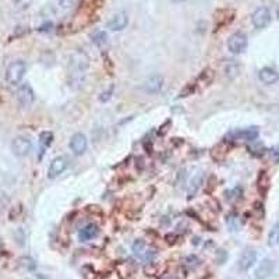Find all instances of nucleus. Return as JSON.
<instances>
[{"label":"nucleus","mask_w":279,"mask_h":279,"mask_svg":"<svg viewBox=\"0 0 279 279\" xmlns=\"http://www.w3.org/2000/svg\"><path fill=\"white\" fill-rule=\"evenodd\" d=\"M77 3H78V0H59V6L64 10L73 9Z\"/></svg>","instance_id":"nucleus-27"},{"label":"nucleus","mask_w":279,"mask_h":279,"mask_svg":"<svg viewBox=\"0 0 279 279\" xmlns=\"http://www.w3.org/2000/svg\"><path fill=\"white\" fill-rule=\"evenodd\" d=\"M274 272V261L270 258H264L260 262V267L255 270V278L257 279H268Z\"/></svg>","instance_id":"nucleus-12"},{"label":"nucleus","mask_w":279,"mask_h":279,"mask_svg":"<svg viewBox=\"0 0 279 279\" xmlns=\"http://www.w3.org/2000/svg\"><path fill=\"white\" fill-rule=\"evenodd\" d=\"M277 16H278V18H279V6H278V9H277Z\"/></svg>","instance_id":"nucleus-30"},{"label":"nucleus","mask_w":279,"mask_h":279,"mask_svg":"<svg viewBox=\"0 0 279 279\" xmlns=\"http://www.w3.org/2000/svg\"><path fill=\"white\" fill-rule=\"evenodd\" d=\"M91 38H93V41L96 45H103V43H106V41H108V35H106V32H103V31H96L95 34L91 35Z\"/></svg>","instance_id":"nucleus-26"},{"label":"nucleus","mask_w":279,"mask_h":279,"mask_svg":"<svg viewBox=\"0 0 279 279\" xmlns=\"http://www.w3.org/2000/svg\"><path fill=\"white\" fill-rule=\"evenodd\" d=\"M105 0H83V4L77 13L76 20H83L85 24H88L93 17L95 16V13L101 9V6L103 4Z\"/></svg>","instance_id":"nucleus-2"},{"label":"nucleus","mask_w":279,"mask_h":279,"mask_svg":"<svg viewBox=\"0 0 279 279\" xmlns=\"http://www.w3.org/2000/svg\"><path fill=\"white\" fill-rule=\"evenodd\" d=\"M247 48V36L242 32H236V34L230 35L228 39V49L232 52L233 55H239L243 53Z\"/></svg>","instance_id":"nucleus-5"},{"label":"nucleus","mask_w":279,"mask_h":279,"mask_svg":"<svg viewBox=\"0 0 279 279\" xmlns=\"http://www.w3.org/2000/svg\"><path fill=\"white\" fill-rule=\"evenodd\" d=\"M52 140H53V134L49 133V131H45L41 134V140H39V143H41V148L43 150H46L49 145L52 144Z\"/></svg>","instance_id":"nucleus-24"},{"label":"nucleus","mask_w":279,"mask_h":279,"mask_svg":"<svg viewBox=\"0 0 279 279\" xmlns=\"http://www.w3.org/2000/svg\"><path fill=\"white\" fill-rule=\"evenodd\" d=\"M17 101L23 106H28L35 101L34 90L30 85H21L17 91Z\"/></svg>","instance_id":"nucleus-10"},{"label":"nucleus","mask_w":279,"mask_h":279,"mask_svg":"<svg viewBox=\"0 0 279 279\" xmlns=\"http://www.w3.org/2000/svg\"><path fill=\"white\" fill-rule=\"evenodd\" d=\"M87 147H88V141H87V137L81 133H76V134L71 137L70 140V148L74 155H83L87 151Z\"/></svg>","instance_id":"nucleus-9"},{"label":"nucleus","mask_w":279,"mask_h":279,"mask_svg":"<svg viewBox=\"0 0 279 279\" xmlns=\"http://www.w3.org/2000/svg\"><path fill=\"white\" fill-rule=\"evenodd\" d=\"M251 21L255 28L261 30L271 23V11L267 7H258L251 16Z\"/></svg>","instance_id":"nucleus-6"},{"label":"nucleus","mask_w":279,"mask_h":279,"mask_svg":"<svg viewBox=\"0 0 279 279\" xmlns=\"http://www.w3.org/2000/svg\"><path fill=\"white\" fill-rule=\"evenodd\" d=\"M239 71H240L239 63H236L235 60H229L225 66V77L229 80H235L239 76Z\"/></svg>","instance_id":"nucleus-17"},{"label":"nucleus","mask_w":279,"mask_h":279,"mask_svg":"<svg viewBox=\"0 0 279 279\" xmlns=\"http://www.w3.org/2000/svg\"><path fill=\"white\" fill-rule=\"evenodd\" d=\"M112 93H113V87H112V88H109L108 91H103V93H101V96H99V101L108 102L110 98H112Z\"/></svg>","instance_id":"nucleus-28"},{"label":"nucleus","mask_w":279,"mask_h":279,"mask_svg":"<svg viewBox=\"0 0 279 279\" xmlns=\"http://www.w3.org/2000/svg\"><path fill=\"white\" fill-rule=\"evenodd\" d=\"M258 77H260L261 83H264V84H267V85L275 84V83H277V81L279 80L278 71L272 67L261 68V70H260V73H258Z\"/></svg>","instance_id":"nucleus-14"},{"label":"nucleus","mask_w":279,"mask_h":279,"mask_svg":"<svg viewBox=\"0 0 279 279\" xmlns=\"http://www.w3.org/2000/svg\"><path fill=\"white\" fill-rule=\"evenodd\" d=\"M88 67H90V58L87 56V53L83 51L74 52L70 56V63H68V73L71 83L80 84L85 77Z\"/></svg>","instance_id":"nucleus-1"},{"label":"nucleus","mask_w":279,"mask_h":279,"mask_svg":"<svg viewBox=\"0 0 279 279\" xmlns=\"http://www.w3.org/2000/svg\"><path fill=\"white\" fill-rule=\"evenodd\" d=\"M27 66L23 60H16L10 64L7 70H6V80L9 84H18L23 77L26 76Z\"/></svg>","instance_id":"nucleus-3"},{"label":"nucleus","mask_w":279,"mask_h":279,"mask_svg":"<svg viewBox=\"0 0 279 279\" xmlns=\"http://www.w3.org/2000/svg\"><path fill=\"white\" fill-rule=\"evenodd\" d=\"M98 235H99V228L95 223H88V225H85L84 228L80 230L78 237H80L81 242H88V240L95 239Z\"/></svg>","instance_id":"nucleus-15"},{"label":"nucleus","mask_w":279,"mask_h":279,"mask_svg":"<svg viewBox=\"0 0 279 279\" xmlns=\"http://www.w3.org/2000/svg\"><path fill=\"white\" fill-rule=\"evenodd\" d=\"M201 183H203V175H201V173H197L194 178L191 179V182H190V188H188L190 195L195 194V191L200 188Z\"/></svg>","instance_id":"nucleus-20"},{"label":"nucleus","mask_w":279,"mask_h":279,"mask_svg":"<svg viewBox=\"0 0 279 279\" xmlns=\"http://www.w3.org/2000/svg\"><path fill=\"white\" fill-rule=\"evenodd\" d=\"M11 150H13L14 155L23 158V156H27L28 154L31 153V150H32V143H31L30 138L20 135V137H16V138L13 140V143H11Z\"/></svg>","instance_id":"nucleus-4"},{"label":"nucleus","mask_w":279,"mask_h":279,"mask_svg":"<svg viewBox=\"0 0 279 279\" xmlns=\"http://www.w3.org/2000/svg\"><path fill=\"white\" fill-rule=\"evenodd\" d=\"M226 222H228V226L232 229V230H239L240 226H242L240 219H239V217H237L236 214H230L228 217V219H226Z\"/></svg>","instance_id":"nucleus-23"},{"label":"nucleus","mask_w":279,"mask_h":279,"mask_svg":"<svg viewBox=\"0 0 279 279\" xmlns=\"http://www.w3.org/2000/svg\"><path fill=\"white\" fill-rule=\"evenodd\" d=\"M131 250H133V253L135 255L141 257V255H144V253H147V245H145L144 240H135L134 243H133Z\"/></svg>","instance_id":"nucleus-21"},{"label":"nucleus","mask_w":279,"mask_h":279,"mask_svg":"<svg viewBox=\"0 0 279 279\" xmlns=\"http://www.w3.org/2000/svg\"><path fill=\"white\" fill-rule=\"evenodd\" d=\"M67 159L64 156H56L55 159H52L51 165H49V170H48V178L56 179L60 176L64 170L67 169Z\"/></svg>","instance_id":"nucleus-7"},{"label":"nucleus","mask_w":279,"mask_h":279,"mask_svg":"<svg viewBox=\"0 0 279 279\" xmlns=\"http://www.w3.org/2000/svg\"><path fill=\"white\" fill-rule=\"evenodd\" d=\"M258 128L257 127H250V128H245V130H240L235 133V138L236 140H243V141H254L258 138Z\"/></svg>","instance_id":"nucleus-16"},{"label":"nucleus","mask_w":279,"mask_h":279,"mask_svg":"<svg viewBox=\"0 0 279 279\" xmlns=\"http://www.w3.org/2000/svg\"><path fill=\"white\" fill-rule=\"evenodd\" d=\"M170 1H173V3H180V1H185V0H170Z\"/></svg>","instance_id":"nucleus-29"},{"label":"nucleus","mask_w":279,"mask_h":279,"mask_svg":"<svg viewBox=\"0 0 279 279\" xmlns=\"http://www.w3.org/2000/svg\"><path fill=\"white\" fill-rule=\"evenodd\" d=\"M32 3H34V0H13L14 7L20 10V11H24V10L30 9Z\"/></svg>","instance_id":"nucleus-25"},{"label":"nucleus","mask_w":279,"mask_h":279,"mask_svg":"<svg viewBox=\"0 0 279 279\" xmlns=\"http://www.w3.org/2000/svg\"><path fill=\"white\" fill-rule=\"evenodd\" d=\"M128 24V17L126 13H116L109 18V21L106 23V27L113 32H119L123 31Z\"/></svg>","instance_id":"nucleus-8"},{"label":"nucleus","mask_w":279,"mask_h":279,"mask_svg":"<svg viewBox=\"0 0 279 279\" xmlns=\"http://www.w3.org/2000/svg\"><path fill=\"white\" fill-rule=\"evenodd\" d=\"M195 88H197V84L195 83H188L186 84L179 93V98H187L190 95H193L195 93Z\"/></svg>","instance_id":"nucleus-22"},{"label":"nucleus","mask_w":279,"mask_h":279,"mask_svg":"<svg viewBox=\"0 0 279 279\" xmlns=\"http://www.w3.org/2000/svg\"><path fill=\"white\" fill-rule=\"evenodd\" d=\"M255 262H257V253L254 251L253 248H247V250H245L243 254L240 255L239 268L242 271H248Z\"/></svg>","instance_id":"nucleus-11"},{"label":"nucleus","mask_w":279,"mask_h":279,"mask_svg":"<svg viewBox=\"0 0 279 279\" xmlns=\"http://www.w3.org/2000/svg\"><path fill=\"white\" fill-rule=\"evenodd\" d=\"M279 243V222H277L272 229H271L270 235H268V245L277 246Z\"/></svg>","instance_id":"nucleus-19"},{"label":"nucleus","mask_w":279,"mask_h":279,"mask_svg":"<svg viewBox=\"0 0 279 279\" xmlns=\"http://www.w3.org/2000/svg\"><path fill=\"white\" fill-rule=\"evenodd\" d=\"M163 87V77L162 76H151L144 83V91L148 93H159Z\"/></svg>","instance_id":"nucleus-13"},{"label":"nucleus","mask_w":279,"mask_h":279,"mask_svg":"<svg viewBox=\"0 0 279 279\" xmlns=\"http://www.w3.org/2000/svg\"><path fill=\"white\" fill-rule=\"evenodd\" d=\"M214 78H215V73L212 71L211 68H205V70H203V71L200 73L197 81L204 85H210L212 81H214Z\"/></svg>","instance_id":"nucleus-18"}]
</instances>
